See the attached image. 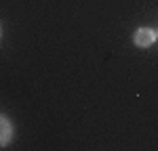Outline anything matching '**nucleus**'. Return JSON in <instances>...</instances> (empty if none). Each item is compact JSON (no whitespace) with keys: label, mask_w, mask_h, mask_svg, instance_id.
Here are the masks:
<instances>
[{"label":"nucleus","mask_w":158,"mask_h":151,"mask_svg":"<svg viewBox=\"0 0 158 151\" xmlns=\"http://www.w3.org/2000/svg\"><path fill=\"white\" fill-rule=\"evenodd\" d=\"M156 38H158V32H156Z\"/></svg>","instance_id":"7ed1b4c3"},{"label":"nucleus","mask_w":158,"mask_h":151,"mask_svg":"<svg viewBox=\"0 0 158 151\" xmlns=\"http://www.w3.org/2000/svg\"><path fill=\"white\" fill-rule=\"evenodd\" d=\"M154 42H156V32H154L152 27H139V29H135V34H133V44L135 46L148 48V46H152Z\"/></svg>","instance_id":"f257e3e1"},{"label":"nucleus","mask_w":158,"mask_h":151,"mask_svg":"<svg viewBox=\"0 0 158 151\" xmlns=\"http://www.w3.org/2000/svg\"><path fill=\"white\" fill-rule=\"evenodd\" d=\"M13 138V124L6 115H0V147L9 145Z\"/></svg>","instance_id":"f03ea898"},{"label":"nucleus","mask_w":158,"mask_h":151,"mask_svg":"<svg viewBox=\"0 0 158 151\" xmlns=\"http://www.w3.org/2000/svg\"><path fill=\"white\" fill-rule=\"evenodd\" d=\"M0 34H2V29H0Z\"/></svg>","instance_id":"20e7f679"}]
</instances>
